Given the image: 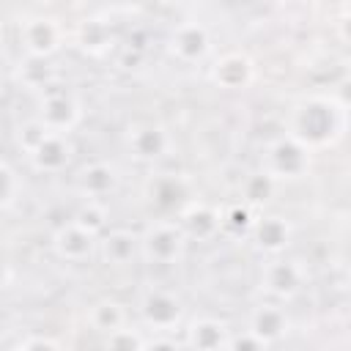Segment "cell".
<instances>
[{"instance_id":"cell-1","label":"cell","mask_w":351,"mask_h":351,"mask_svg":"<svg viewBox=\"0 0 351 351\" xmlns=\"http://www.w3.org/2000/svg\"><path fill=\"white\" fill-rule=\"evenodd\" d=\"M346 126V104L329 96H307L291 112V134L310 151L335 143Z\"/></svg>"},{"instance_id":"cell-2","label":"cell","mask_w":351,"mask_h":351,"mask_svg":"<svg viewBox=\"0 0 351 351\" xmlns=\"http://www.w3.org/2000/svg\"><path fill=\"white\" fill-rule=\"evenodd\" d=\"M186 247H189V236L181 219L159 217L140 230V252H143V263L148 266H159V269L178 266L186 255Z\"/></svg>"},{"instance_id":"cell-3","label":"cell","mask_w":351,"mask_h":351,"mask_svg":"<svg viewBox=\"0 0 351 351\" xmlns=\"http://www.w3.org/2000/svg\"><path fill=\"white\" fill-rule=\"evenodd\" d=\"M134 313H137L140 326H145L148 332H173L184 326L186 310L176 291L162 288V285H148L137 293Z\"/></svg>"},{"instance_id":"cell-4","label":"cell","mask_w":351,"mask_h":351,"mask_svg":"<svg viewBox=\"0 0 351 351\" xmlns=\"http://www.w3.org/2000/svg\"><path fill=\"white\" fill-rule=\"evenodd\" d=\"M310 154L313 151L291 132L277 134L263 145V173H269L274 181L302 178L310 170Z\"/></svg>"},{"instance_id":"cell-5","label":"cell","mask_w":351,"mask_h":351,"mask_svg":"<svg viewBox=\"0 0 351 351\" xmlns=\"http://www.w3.org/2000/svg\"><path fill=\"white\" fill-rule=\"evenodd\" d=\"M123 148H126L129 159H134L140 165H156L170 156L173 137L156 121H134L123 132Z\"/></svg>"},{"instance_id":"cell-6","label":"cell","mask_w":351,"mask_h":351,"mask_svg":"<svg viewBox=\"0 0 351 351\" xmlns=\"http://www.w3.org/2000/svg\"><path fill=\"white\" fill-rule=\"evenodd\" d=\"M304 285H307V269L296 258H285L280 252V255H271L261 266V291L269 299L288 302L296 293H302Z\"/></svg>"},{"instance_id":"cell-7","label":"cell","mask_w":351,"mask_h":351,"mask_svg":"<svg viewBox=\"0 0 351 351\" xmlns=\"http://www.w3.org/2000/svg\"><path fill=\"white\" fill-rule=\"evenodd\" d=\"M49 247L52 252L66 261V263H85L90 258H96L99 252V236L93 230H88L85 225H80L74 217L60 222L52 236H49Z\"/></svg>"},{"instance_id":"cell-8","label":"cell","mask_w":351,"mask_h":351,"mask_svg":"<svg viewBox=\"0 0 351 351\" xmlns=\"http://www.w3.org/2000/svg\"><path fill=\"white\" fill-rule=\"evenodd\" d=\"M38 118H41L52 132H63V134H69V132L80 123V118H82V104L77 101L74 93L49 85V88L41 90Z\"/></svg>"},{"instance_id":"cell-9","label":"cell","mask_w":351,"mask_h":351,"mask_svg":"<svg viewBox=\"0 0 351 351\" xmlns=\"http://www.w3.org/2000/svg\"><path fill=\"white\" fill-rule=\"evenodd\" d=\"M96 258L104 266L112 269H126L134 266L137 261L143 263V252H140V230H129V228H107L99 236V252Z\"/></svg>"},{"instance_id":"cell-10","label":"cell","mask_w":351,"mask_h":351,"mask_svg":"<svg viewBox=\"0 0 351 351\" xmlns=\"http://www.w3.org/2000/svg\"><path fill=\"white\" fill-rule=\"evenodd\" d=\"M71 184H74V192L82 200H88V197L104 200V197L115 195V189L121 184V176H118L115 165H110L104 159H93V162H85L74 170Z\"/></svg>"},{"instance_id":"cell-11","label":"cell","mask_w":351,"mask_h":351,"mask_svg":"<svg viewBox=\"0 0 351 351\" xmlns=\"http://www.w3.org/2000/svg\"><path fill=\"white\" fill-rule=\"evenodd\" d=\"M19 44L27 58H49L63 44V27L52 16H30L19 25Z\"/></svg>"},{"instance_id":"cell-12","label":"cell","mask_w":351,"mask_h":351,"mask_svg":"<svg viewBox=\"0 0 351 351\" xmlns=\"http://www.w3.org/2000/svg\"><path fill=\"white\" fill-rule=\"evenodd\" d=\"M71 154H74V145H71L69 134L49 129L47 137H44L30 154H25V156H27V162L33 165V170L47 173V176H58V173H63V170L69 167Z\"/></svg>"},{"instance_id":"cell-13","label":"cell","mask_w":351,"mask_h":351,"mask_svg":"<svg viewBox=\"0 0 351 351\" xmlns=\"http://www.w3.org/2000/svg\"><path fill=\"white\" fill-rule=\"evenodd\" d=\"M148 197L162 214H167V211L181 214L195 200V197H189V186H186L184 176H178V173H156L151 178Z\"/></svg>"},{"instance_id":"cell-14","label":"cell","mask_w":351,"mask_h":351,"mask_svg":"<svg viewBox=\"0 0 351 351\" xmlns=\"http://www.w3.org/2000/svg\"><path fill=\"white\" fill-rule=\"evenodd\" d=\"M247 329L255 332L266 346L280 340L282 335H288L291 329V318L285 313V304H280L277 299L271 302H261L250 310V318H247Z\"/></svg>"},{"instance_id":"cell-15","label":"cell","mask_w":351,"mask_h":351,"mask_svg":"<svg viewBox=\"0 0 351 351\" xmlns=\"http://www.w3.org/2000/svg\"><path fill=\"white\" fill-rule=\"evenodd\" d=\"M170 49L181 63H200L211 52V36L197 22H181L170 36Z\"/></svg>"},{"instance_id":"cell-16","label":"cell","mask_w":351,"mask_h":351,"mask_svg":"<svg viewBox=\"0 0 351 351\" xmlns=\"http://www.w3.org/2000/svg\"><path fill=\"white\" fill-rule=\"evenodd\" d=\"M184 346H195V348H230L233 340V329L214 318V315H197L189 324H184Z\"/></svg>"},{"instance_id":"cell-17","label":"cell","mask_w":351,"mask_h":351,"mask_svg":"<svg viewBox=\"0 0 351 351\" xmlns=\"http://www.w3.org/2000/svg\"><path fill=\"white\" fill-rule=\"evenodd\" d=\"M178 219H181L189 241H211L225 225V217H222L219 208H214L208 203H197V200H192L178 214Z\"/></svg>"},{"instance_id":"cell-18","label":"cell","mask_w":351,"mask_h":351,"mask_svg":"<svg viewBox=\"0 0 351 351\" xmlns=\"http://www.w3.org/2000/svg\"><path fill=\"white\" fill-rule=\"evenodd\" d=\"M250 233H252V241H255L258 250H263V252H269V255H280V252L291 244L293 228H291V222H288L285 217H280V214H266V217H261V219L252 222Z\"/></svg>"},{"instance_id":"cell-19","label":"cell","mask_w":351,"mask_h":351,"mask_svg":"<svg viewBox=\"0 0 351 351\" xmlns=\"http://www.w3.org/2000/svg\"><path fill=\"white\" fill-rule=\"evenodd\" d=\"M88 324L93 332L99 335H110L121 326L129 324V310L123 302L112 299V296H104V299H96L90 307H88Z\"/></svg>"},{"instance_id":"cell-20","label":"cell","mask_w":351,"mask_h":351,"mask_svg":"<svg viewBox=\"0 0 351 351\" xmlns=\"http://www.w3.org/2000/svg\"><path fill=\"white\" fill-rule=\"evenodd\" d=\"M211 77L219 88H228V90H239L244 88L250 80H252V63L241 55V52H228L222 55L214 69H211Z\"/></svg>"},{"instance_id":"cell-21","label":"cell","mask_w":351,"mask_h":351,"mask_svg":"<svg viewBox=\"0 0 351 351\" xmlns=\"http://www.w3.org/2000/svg\"><path fill=\"white\" fill-rule=\"evenodd\" d=\"M74 219H77L80 225H85L88 230H93L96 236H101V233L107 230V225H110L107 203H104V200H93V197L80 200V206H77V211H74Z\"/></svg>"},{"instance_id":"cell-22","label":"cell","mask_w":351,"mask_h":351,"mask_svg":"<svg viewBox=\"0 0 351 351\" xmlns=\"http://www.w3.org/2000/svg\"><path fill=\"white\" fill-rule=\"evenodd\" d=\"M148 329H132V324L104 335V346H112V348H145L151 346V337H145Z\"/></svg>"},{"instance_id":"cell-23","label":"cell","mask_w":351,"mask_h":351,"mask_svg":"<svg viewBox=\"0 0 351 351\" xmlns=\"http://www.w3.org/2000/svg\"><path fill=\"white\" fill-rule=\"evenodd\" d=\"M271 192H274V178L269 173H263V170L244 181V200L247 203H263Z\"/></svg>"},{"instance_id":"cell-24","label":"cell","mask_w":351,"mask_h":351,"mask_svg":"<svg viewBox=\"0 0 351 351\" xmlns=\"http://www.w3.org/2000/svg\"><path fill=\"white\" fill-rule=\"evenodd\" d=\"M16 197H22V184L16 186V173H14L11 162H3V208L11 211Z\"/></svg>"},{"instance_id":"cell-25","label":"cell","mask_w":351,"mask_h":351,"mask_svg":"<svg viewBox=\"0 0 351 351\" xmlns=\"http://www.w3.org/2000/svg\"><path fill=\"white\" fill-rule=\"evenodd\" d=\"M340 33L351 41V16H348V14H343V16H340Z\"/></svg>"},{"instance_id":"cell-26","label":"cell","mask_w":351,"mask_h":351,"mask_svg":"<svg viewBox=\"0 0 351 351\" xmlns=\"http://www.w3.org/2000/svg\"><path fill=\"white\" fill-rule=\"evenodd\" d=\"M343 14H348V16H351V0H343Z\"/></svg>"}]
</instances>
